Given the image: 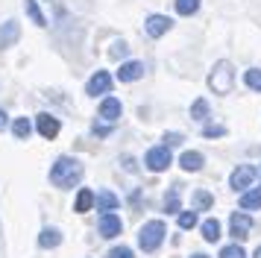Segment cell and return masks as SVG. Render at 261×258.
I'll list each match as a JSON object with an SVG mask.
<instances>
[{"mask_svg":"<svg viewBox=\"0 0 261 258\" xmlns=\"http://www.w3.org/2000/svg\"><path fill=\"white\" fill-rule=\"evenodd\" d=\"M80 179H83V164L76 159H71V156H62L59 162L53 164V170H50V182L56 188H73Z\"/></svg>","mask_w":261,"mask_h":258,"instance_id":"1","label":"cell"},{"mask_svg":"<svg viewBox=\"0 0 261 258\" xmlns=\"http://www.w3.org/2000/svg\"><path fill=\"white\" fill-rule=\"evenodd\" d=\"M232 82H235V70H232V65L229 62H217L212 68V73H208V88H212L214 94H229L232 91Z\"/></svg>","mask_w":261,"mask_h":258,"instance_id":"2","label":"cell"},{"mask_svg":"<svg viewBox=\"0 0 261 258\" xmlns=\"http://www.w3.org/2000/svg\"><path fill=\"white\" fill-rule=\"evenodd\" d=\"M165 223L162 220H150V223H144L141 226V232H138V244H141L144 252H155L159 246H162V241H165Z\"/></svg>","mask_w":261,"mask_h":258,"instance_id":"3","label":"cell"},{"mask_svg":"<svg viewBox=\"0 0 261 258\" xmlns=\"http://www.w3.org/2000/svg\"><path fill=\"white\" fill-rule=\"evenodd\" d=\"M144 164L153 173H162V170H167V164H170V150L167 147H153V150L144 156Z\"/></svg>","mask_w":261,"mask_h":258,"instance_id":"4","label":"cell"},{"mask_svg":"<svg viewBox=\"0 0 261 258\" xmlns=\"http://www.w3.org/2000/svg\"><path fill=\"white\" fill-rule=\"evenodd\" d=\"M255 179H258V170H255V167H249V164L238 167L235 173L229 176V182H232V188H235V191H244V188H249Z\"/></svg>","mask_w":261,"mask_h":258,"instance_id":"5","label":"cell"},{"mask_svg":"<svg viewBox=\"0 0 261 258\" xmlns=\"http://www.w3.org/2000/svg\"><path fill=\"white\" fill-rule=\"evenodd\" d=\"M112 91V76H109L106 70H97L94 76L88 80V85H85V94L88 97H97V94H109Z\"/></svg>","mask_w":261,"mask_h":258,"instance_id":"6","label":"cell"},{"mask_svg":"<svg viewBox=\"0 0 261 258\" xmlns=\"http://www.w3.org/2000/svg\"><path fill=\"white\" fill-rule=\"evenodd\" d=\"M97 226H100V235H103V238H118L120 229H123L120 217H118V214H112V211H103Z\"/></svg>","mask_w":261,"mask_h":258,"instance_id":"7","label":"cell"},{"mask_svg":"<svg viewBox=\"0 0 261 258\" xmlns=\"http://www.w3.org/2000/svg\"><path fill=\"white\" fill-rule=\"evenodd\" d=\"M229 229H232V235H235V241H244V238H249V229H252L249 214H241V211H235V214L229 217Z\"/></svg>","mask_w":261,"mask_h":258,"instance_id":"8","label":"cell"},{"mask_svg":"<svg viewBox=\"0 0 261 258\" xmlns=\"http://www.w3.org/2000/svg\"><path fill=\"white\" fill-rule=\"evenodd\" d=\"M170 18H165V15H150V18H147V23H144V30H147V35H150V38H162V35L167 33V30H170Z\"/></svg>","mask_w":261,"mask_h":258,"instance_id":"9","label":"cell"},{"mask_svg":"<svg viewBox=\"0 0 261 258\" xmlns=\"http://www.w3.org/2000/svg\"><path fill=\"white\" fill-rule=\"evenodd\" d=\"M144 76V62H123L118 70V80L120 82H135Z\"/></svg>","mask_w":261,"mask_h":258,"instance_id":"10","label":"cell"},{"mask_svg":"<svg viewBox=\"0 0 261 258\" xmlns=\"http://www.w3.org/2000/svg\"><path fill=\"white\" fill-rule=\"evenodd\" d=\"M36 126H38V132H41L47 141H53L56 135H59V120H56L53 115H38Z\"/></svg>","mask_w":261,"mask_h":258,"instance_id":"11","label":"cell"},{"mask_svg":"<svg viewBox=\"0 0 261 258\" xmlns=\"http://www.w3.org/2000/svg\"><path fill=\"white\" fill-rule=\"evenodd\" d=\"M100 117L103 120H109V123H115L120 117V100L118 97H106L103 103H100Z\"/></svg>","mask_w":261,"mask_h":258,"instance_id":"12","label":"cell"},{"mask_svg":"<svg viewBox=\"0 0 261 258\" xmlns=\"http://www.w3.org/2000/svg\"><path fill=\"white\" fill-rule=\"evenodd\" d=\"M62 244V232L59 229H41V235H38V246L41 249H53V246Z\"/></svg>","mask_w":261,"mask_h":258,"instance_id":"13","label":"cell"},{"mask_svg":"<svg viewBox=\"0 0 261 258\" xmlns=\"http://www.w3.org/2000/svg\"><path fill=\"white\" fill-rule=\"evenodd\" d=\"M94 191H88V188H83L80 194H76V202H73V211H80V214H85V211H91V205H94Z\"/></svg>","mask_w":261,"mask_h":258,"instance_id":"14","label":"cell"},{"mask_svg":"<svg viewBox=\"0 0 261 258\" xmlns=\"http://www.w3.org/2000/svg\"><path fill=\"white\" fill-rule=\"evenodd\" d=\"M94 202H97V211H115V209L120 205V199L115 197L112 191H100Z\"/></svg>","mask_w":261,"mask_h":258,"instance_id":"15","label":"cell"},{"mask_svg":"<svg viewBox=\"0 0 261 258\" xmlns=\"http://www.w3.org/2000/svg\"><path fill=\"white\" fill-rule=\"evenodd\" d=\"M18 35H21L18 23H15V21H6V23H3V30H0V47H9L12 41H18Z\"/></svg>","mask_w":261,"mask_h":258,"instance_id":"16","label":"cell"},{"mask_svg":"<svg viewBox=\"0 0 261 258\" xmlns=\"http://www.w3.org/2000/svg\"><path fill=\"white\" fill-rule=\"evenodd\" d=\"M241 209L244 211L261 209V188H252V191H247V194H241Z\"/></svg>","mask_w":261,"mask_h":258,"instance_id":"17","label":"cell"},{"mask_svg":"<svg viewBox=\"0 0 261 258\" xmlns=\"http://www.w3.org/2000/svg\"><path fill=\"white\" fill-rule=\"evenodd\" d=\"M179 164H182V170L194 173V170H200V167H202V156H200V152H182Z\"/></svg>","mask_w":261,"mask_h":258,"instance_id":"18","label":"cell"},{"mask_svg":"<svg viewBox=\"0 0 261 258\" xmlns=\"http://www.w3.org/2000/svg\"><path fill=\"white\" fill-rule=\"evenodd\" d=\"M202 238H205L208 244L220 241V223H217V220H205V223H202Z\"/></svg>","mask_w":261,"mask_h":258,"instance_id":"19","label":"cell"},{"mask_svg":"<svg viewBox=\"0 0 261 258\" xmlns=\"http://www.w3.org/2000/svg\"><path fill=\"white\" fill-rule=\"evenodd\" d=\"M194 205H197V211H208L214 205V197L208 191H197V194H194Z\"/></svg>","mask_w":261,"mask_h":258,"instance_id":"20","label":"cell"},{"mask_svg":"<svg viewBox=\"0 0 261 258\" xmlns=\"http://www.w3.org/2000/svg\"><path fill=\"white\" fill-rule=\"evenodd\" d=\"M12 132H15V138H30V132H33V123H30V120H27V117H18V120H15V126H12Z\"/></svg>","mask_w":261,"mask_h":258,"instance_id":"21","label":"cell"},{"mask_svg":"<svg viewBox=\"0 0 261 258\" xmlns=\"http://www.w3.org/2000/svg\"><path fill=\"white\" fill-rule=\"evenodd\" d=\"M24 6H27V15L33 18V23H38V27H44V15H41V9H38V3L36 0H24Z\"/></svg>","mask_w":261,"mask_h":258,"instance_id":"22","label":"cell"},{"mask_svg":"<svg viewBox=\"0 0 261 258\" xmlns=\"http://www.w3.org/2000/svg\"><path fill=\"white\" fill-rule=\"evenodd\" d=\"M200 9V0H176V12L179 15H194Z\"/></svg>","mask_w":261,"mask_h":258,"instance_id":"23","label":"cell"},{"mask_svg":"<svg viewBox=\"0 0 261 258\" xmlns=\"http://www.w3.org/2000/svg\"><path fill=\"white\" fill-rule=\"evenodd\" d=\"M165 211H167V214H176V211H179V191H176V188L165 197Z\"/></svg>","mask_w":261,"mask_h":258,"instance_id":"24","label":"cell"},{"mask_svg":"<svg viewBox=\"0 0 261 258\" xmlns=\"http://www.w3.org/2000/svg\"><path fill=\"white\" fill-rule=\"evenodd\" d=\"M205 115H208V103L205 100H197V103L191 106V117L194 120H205Z\"/></svg>","mask_w":261,"mask_h":258,"instance_id":"25","label":"cell"},{"mask_svg":"<svg viewBox=\"0 0 261 258\" xmlns=\"http://www.w3.org/2000/svg\"><path fill=\"white\" fill-rule=\"evenodd\" d=\"M220 258H247V252H244V246L232 244V246H223L220 249Z\"/></svg>","mask_w":261,"mask_h":258,"instance_id":"26","label":"cell"},{"mask_svg":"<svg viewBox=\"0 0 261 258\" xmlns=\"http://www.w3.org/2000/svg\"><path fill=\"white\" fill-rule=\"evenodd\" d=\"M244 82H247V85L252 88V91H261V70H247Z\"/></svg>","mask_w":261,"mask_h":258,"instance_id":"27","label":"cell"},{"mask_svg":"<svg viewBox=\"0 0 261 258\" xmlns=\"http://www.w3.org/2000/svg\"><path fill=\"white\" fill-rule=\"evenodd\" d=\"M197 226V214L194 211H182L179 214V229H194Z\"/></svg>","mask_w":261,"mask_h":258,"instance_id":"28","label":"cell"},{"mask_svg":"<svg viewBox=\"0 0 261 258\" xmlns=\"http://www.w3.org/2000/svg\"><path fill=\"white\" fill-rule=\"evenodd\" d=\"M109 258H135V255H132L129 246H115V249L109 252Z\"/></svg>","mask_w":261,"mask_h":258,"instance_id":"29","label":"cell"},{"mask_svg":"<svg viewBox=\"0 0 261 258\" xmlns=\"http://www.w3.org/2000/svg\"><path fill=\"white\" fill-rule=\"evenodd\" d=\"M202 135H205V138H223L226 129L223 126H205V129H202Z\"/></svg>","mask_w":261,"mask_h":258,"instance_id":"30","label":"cell"},{"mask_svg":"<svg viewBox=\"0 0 261 258\" xmlns=\"http://www.w3.org/2000/svg\"><path fill=\"white\" fill-rule=\"evenodd\" d=\"M109 56H112V59H120V56H126V44H123V41H115V47L109 50Z\"/></svg>","mask_w":261,"mask_h":258,"instance_id":"31","label":"cell"},{"mask_svg":"<svg viewBox=\"0 0 261 258\" xmlns=\"http://www.w3.org/2000/svg\"><path fill=\"white\" fill-rule=\"evenodd\" d=\"M176 144H182V135H179V132H167L165 135V147H176Z\"/></svg>","mask_w":261,"mask_h":258,"instance_id":"32","label":"cell"},{"mask_svg":"<svg viewBox=\"0 0 261 258\" xmlns=\"http://www.w3.org/2000/svg\"><path fill=\"white\" fill-rule=\"evenodd\" d=\"M6 123H9V120H6V112H3V109H0V132H3V129H6Z\"/></svg>","mask_w":261,"mask_h":258,"instance_id":"33","label":"cell"},{"mask_svg":"<svg viewBox=\"0 0 261 258\" xmlns=\"http://www.w3.org/2000/svg\"><path fill=\"white\" fill-rule=\"evenodd\" d=\"M255 258H261V246H258V249H255Z\"/></svg>","mask_w":261,"mask_h":258,"instance_id":"34","label":"cell"},{"mask_svg":"<svg viewBox=\"0 0 261 258\" xmlns=\"http://www.w3.org/2000/svg\"><path fill=\"white\" fill-rule=\"evenodd\" d=\"M191 258H208V255H191Z\"/></svg>","mask_w":261,"mask_h":258,"instance_id":"35","label":"cell"},{"mask_svg":"<svg viewBox=\"0 0 261 258\" xmlns=\"http://www.w3.org/2000/svg\"><path fill=\"white\" fill-rule=\"evenodd\" d=\"M258 176H261V167H258Z\"/></svg>","mask_w":261,"mask_h":258,"instance_id":"36","label":"cell"}]
</instances>
